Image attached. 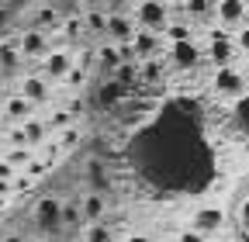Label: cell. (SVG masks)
I'll use <instances>...</instances> for the list:
<instances>
[{
	"instance_id": "6da1fadb",
	"label": "cell",
	"mask_w": 249,
	"mask_h": 242,
	"mask_svg": "<svg viewBox=\"0 0 249 242\" xmlns=\"http://www.w3.org/2000/svg\"><path fill=\"white\" fill-rule=\"evenodd\" d=\"M31 225H35L38 235H59L62 232V197L45 194L35 201V211H31Z\"/></svg>"
},
{
	"instance_id": "7a4b0ae2",
	"label": "cell",
	"mask_w": 249,
	"mask_h": 242,
	"mask_svg": "<svg viewBox=\"0 0 249 242\" xmlns=\"http://www.w3.org/2000/svg\"><path fill=\"white\" fill-rule=\"evenodd\" d=\"M135 21H139V28H152V32H163V28L170 24L166 4H163V0H139V4H135Z\"/></svg>"
},
{
	"instance_id": "3957f363",
	"label": "cell",
	"mask_w": 249,
	"mask_h": 242,
	"mask_svg": "<svg viewBox=\"0 0 249 242\" xmlns=\"http://www.w3.org/2000/svg\"><path fill=\"white\" fill-rule=\"evenodd\" d=\"M246 73L242 69H235L232 63L229 66H218V73H214V94H222V97H242L246 94Z\"/></svg>"
},
{
	"instance_id": "277c9868",
	"label": "cell",
	"mask_w": 249,
	"mask_h": 242,
	"mask_svg": "<svg viewBox=\"0 0 249 242\" xmlns=\"http://www.w3.org/2000/svg\"><path fill=\"white\" fill-rule=\"evenodd\" d=\"M239 49H235V35H229L222 24L211 32V38H208V55L214 59V66H229L232 63V55H235Z\"/></svg>"
},
{
	"instance_id": "5b68a950",
	"label": "cell",
	"mask_w": 249,
	"mask_h": 242,
	"mask_svg": "<svg viewBox=\"0 0 249 242\" xmlns=\"http://www.w3.org/2000/svg\"><path fill=\"white\" fill-rule=\"evenodd\" d=\"M18 49H21V55L24 59H45L49 55V32H42V28H35L31 24L28 32H21V38H18Z\"/></svg>"
},
{
	"instance_id": "8992f818",
	"label": "cell",
	"mask_w": 249,
	"mask_h": 242,
	"mask_svg": "<svg viewBox=\"0 0 249 242\" xmlns=\"http://www.w3.org/2000/svg\"><path fill=\"white\" fill-rule=\"evenodd\" d=\"M70 69H73V55L66 49H49V55L42 59V76L52 83H62Z\"/></svg>"
},
{
	"instance_id": "52a82bcc",
	"label": "cell",
	"mask_w": 249,
	"mask_h": 242,
	"mask_svg": "<svg viewBox=\"0 0 249 242\" xmlns=\"http://www.w3.org/2000/svg\"><path fill=\"white\" fill-rule=\"evenodd\" d=\"M135 32H139V21H135V17L121 14V11H107V35H104V38L124 45V42L135 38Z\"/></svg>"
},
{
	"instance_id": "ba28073f",
	"label": "cell",
	"mask_w": 249,
	"mask_h": 242,
	"mask_svg": "<svg viewBox=\"0 0 249 242\" xmlns=\"http://www.w3.org/2000/svg\"><path fill=\"white\" fill-rule=\"evenodd\" d=\"M80 207H83V218H87V222H104L107 211H111V194L87 187V190L80 194Z\"/></svg>"
},
{
	"instance_id": "9c48e42d",
	"label": "cell",
	"mask_w": 249,
	"mask_h": 242,
	"mask_svg": "<svg viewBox=\"0 0 249 242\" xmlns=\"http://www.w3.org/2000/svg\"><path fill=\"white\" fill-rule=\"evenodd\" d=\"M246 11H249L246 0H218L214 4V17L222 28H239L246 21Z\"/></svg>"
},
{
	"instance_id": "30bf717a",
	"label": "cell",
	"mask_w": 249,
	"mask_h": 242,
	"mask_svg": "<svg viewBox=\"0 0 249 242\" xmlns=\"http://www.w3.org/2000/svg\"><path fill=\"white\" fill-rule=\"evenodd\" d=\"M191 225H194L197 232H204V235H222V228H225V211H222V207H201V211H194Z\"/></svg>"
},
{
	"instance_id": "8fae6325",
	"label": "cell",
	"mask_w": 249,
	"mask_h": 242,
	"mask_svg": "<svg viewBox=\"0 0 249 242\" xmlns=\"http://www.w3.org/2000/svg\"><path fill=\"white\" fill-rule=\"evenodd\" d=\"M83 176H87V187L90 190H104V194H111V173H107V163L104 159H87V166H83Z\"/></svg>"
},
{
	"instance_id": "7c38bea8",
	"label": "cell",
	"mask_w": 249,
	"mask_h": 242,
	"mask_svg": "<svg viewBox=\"0 0 249 242\" xmlns=\"http://www.w3.org/2000/svg\"><path fill=\"white\" fill-rule=\"evenodd\" d=\"M21 94H24L31 104H45L49 94H52V80H45L42 73H31V76L21 80Z\"/></svg>"
},
{
	"instance_id": "4fadbf2b",
	"label": "cell",
	"mask_w": 249,
	"mask_h": 242,
	"mask_svg": "<svg viewBox=\"0 0 249 242\" xmlns=\"http://www.w3.org/2000/svg\"><path fill=\"white\" fill-rule=\"evenodd\" d=\"M21 66H24V55H21L18 42H0V80L18 76Z\"/></svg>"
},
{
	"instance_id": "5bb4252c",
	"label": "cell",
	"mask_w": 249,
	"mask_h": 242,
	"mask_svg": "<svg viewBox=\"0 0 249 242\" xmlns=\"http://www.w3.org/2000/svg\"><path fill=\"white\" fill-rule=\"evenodd\" d=\"M83 225H87V218H83L80 197H66V201H62V232H66V235H80Z\"/></svg>"
},
{
	"instance_id": "9a60e30c",
	"label": "cell",
	"mask_w": 249,
	"mask_h": 242,
	"mask_svg": "<svg viewBox=\"0 0 249 242\" xmlns=\"http://www.w3.org/2000/svg\"><path fill=\"white\" fill-rule=\"evenodd\" d=\"M0 104H4V118H7V121H24V118L35 114V104H31L21 90H18V94H7Z\"/></svg>"
},
{
	"instance_id": "2e32d148",
	"label": "cell",
	"mask_w": 249,
	"mask_h": 242,
	"mask_svg": "<svg viewBox=\"0 0 249 242\" xmlns=\"http://www.w3.org/2000/svg\"><path fill=\"white\" fill-rule=\"evenodd\" d=\"M132 45H135V55H139V63H142V59H152V55H160V49H163L160 35H156L152 28H139V32H135V38H132Z\"/></svg>"
},
{
	"instance_id": "e0dca14e",
	"label": "cell",
	"mask_w": 249,
	"mask_h": 242,
	"mask_svg": "<svg viewBox=\"0 0 249 242\" xmlns=\"http://www.w3.org/2000/svg\"><path fill=\"white\" fill-rule=\"evenodd\" d=\"M139 80H142V86H156V83H163V80H166V63H163L160 55L142 59V63H139Z\"/></svg>"
},
{
	"instance_id": "ac0fdd59",
	"label": "cell",
	"mask_w": 249,
	"mask_h": 242,
	"mask_svg": "<svg viewBox=\"0 0 249 242\" xmlns=\"http://www.w3.org/2000/svg\"><path fill=\"white\" fill-rule=\"evenodd\" d=\"M124 97H128V90H124L114 76H107V80L101 83V90H97V104H101V107H118Z\"/></svg>"
},
{
	"instance_id": "d6986e66",
	"label": "cell",
	"mask_w": 249,
	"mask_h": 242,
	"mask_svg": "<svg viewBox=\"0 0 249 242\" xmlns=\"http://www.w3.org/2000/svg\"><path fill=\"white\" fill-rule=\"evenodd\" d=\"M93 59H97V66L111 76V73H114V66L121 63V49H118V42H111V38H107V42H101V45H97V52H93Z\"/></svg>"
},
{
	"instance_id": "ffe728a7",
	"label": "cell",
	"mask_w": 249,
	"mask_h": 242,
	"mask_svg": "<svg viewBox=\"0 0 249 242\" xmlns=\"http://www.w3.org/2000/svg\"><path fill=\"white\" fill-rule=\"evenodd\" d=\"M21 125H24V135H28V145H31V149H38V145H45V138L52 135V128L45 125V121H38L35 114H31V118H24Z\"/></svg>"
},
{
	"instance_id": "44dd1931",
	"label": "cell",
	"mask_w": 249,
	"mask_h": 242,
	"mask_svg": "<svg viewBox=\"0 0 249 242\" xmlns=\"http://www.w3.org/2000/svg\"><path fill=\"white\" fill-rule=\"evenodd\" d=\"M111 76H114L124 90H128V94H135V90L142 86V80H139V63H118Z\"/></svg>"
},
{
	"instance_id": "7402d4cb",
	"label": "cell",
	"mask_w": 249,
	"mask_h": 242,
	"mask_svg": "<svg viewBox=\"0 0 249 242\" xmlns=\"http://www.w3.org/2000/svg\"><path fill=\"white\" fill-rule=\"evenodd\" d=\"M170 59L177 66H194L197 63V49H194V38H187V42H170Z\"/></svg>"
},
{
	"instance_id": "603a6c76",
	"label": "cell",
	"mask_w": 249,
	"mask_h": 242,
	"mask_svg": "<svg viewBox=\"0 0 249 242\" xmlns=\"http://www.w3.org/2000/svg\"><path fill=\"white\" fill-rule=\"evenodd\" d=\"M31 24L42 28V32H59L62 14H59V7H55V4H42V7L35 11V21H31Z\"/></svg>"
},
{
	"instance_id": "cb8c5ba5",
	"label": "cell",
	"mask_w": 249,
	"mask_h": 242,
	"mask_svg": "<svg viewBox=\"0 0 249 242\" xmlns=\"http://www.w3.org/2000/svg\"><path fill=\"white\" fill-rule=\"evenodd\" d=\"M83 24H87V32L93 35H107V7H87L83 11Z\"/></svg>"
},
{
	"instance_id": "d4e9b609",
	"label": "cell",
	"mask_w": 249,
	"mask_h": 242,
	"mask_svg": "<svg viewBox=\"0 0 249 242\" xmlns=\"http://www.w3.org/2000/svg\"><path fill=\"white\" fill-rule=\"evenodd\" d=\"M4 159H7L14 170H28V163L35 159V149H31V145H7V149H4Z\"/></svg>"
},
{
	"instance_id": "484cf974",
	"label": "cell",
	"mask_w": 249,
	"mask_h": 242,
	"mask_svg": "<svg viewBox=\"0 0 249 242\" xmlns=\"http://www.w3.org/2000/svg\"><path fill=\"white\" fill-rule=\"evenodd\" d=\"M80 235H83V242H114V232L107 222H87Z\"/></svg>"
},
{
	"instance_id": "4316f807",
	"label": "cell",
	"mask_w": 249,
	"mask_h": 242,
	"mask_svg": "<svg viewBox=\"0 0 249 242\" xmlns=\"http://www.w3.org/2000/svg\"><path fill=\"white\" fill-rule=\"evenodd\" d=\"M83 32H87L83 11H76V14H70V17H62V24H59V35H62V38H70V42H76Z\"/></svg>"
},
{
	"instance_id": "83f0119b",
	"label": "cell",
	"mask_w": 249,
	"mask_h": 242,
	"mask_svg": "<svg viewBox=\"0 0 249 242\" xmlns=\"http://www.w3.org/2000/svg\"><path fill=\"white\" fill-rule=\"evenodd\" d=\"M73 121H76V118H73V111H70V107H59V111H52V114H49L45 125H49L52 132H62V128H70Z\"/></svg>"
},
{
	"instance_id": "f1b7e54d",
	"label": "cell",
	"mask_w": 249,
	"mask_h": 242,
	"mask_svg": "<svg viewBox=\"0 0 249 242\" xmlns=\"http://www.w3.org/2000/svg\"><path fill=\"white\" fill-rule=\"evenodd\" d=\"M187 14H191L194 21H204L208 14H214V7H211V0H187Z\"/></svg>"
},
{
	"instance_id": "f546056e",
	"label": "cell",
	"mask_w": 249,
	"mask_h": 242,
	"mask_svg": "<svg viewBox=\"0 0 249 242\" xmlns=\"http://www.w3.org/2000/svg\"><path fill=\"white\" fill-rule=\"evenodd\" d=\"M163 32H166V38H170V42H187V38H194L191 24H166Z\"/></svg>"
},
{
	"instance_id": "4dcf8cb0",
	"label": "cell",
	"mask_w": 249,
	"mask_h": 242,
	"mask_svg": "<svg viewBox=\"0 0 249 242\" xmlns=\"http://www.w3.org/2000/svg\"><path fill=\"white\" fill-rule=\"evenodd\" d=\"M4 142H7V145H28V135H24V125H21V121H14V125L4 132Z\"/></svg>"
},
{
	"instance_id": "1f68e13d",
	"label": "cell",
	"mask_w": 249,
	"mask_h": 242,
	"mask_svg": "<svg viewBox=\"0 0 249 242\" xmlns=\"http://www.w3.org/2000/svg\"><path fill=\"white\" fill-rule=\"evenodd\" d=\"M62 83H66L70 90H80V86L87 83V66H76V63H73V69L66 73V80H62Z\"/></svg>"
},
{
	"instance_id": "d6a6232c",
	"label": "cell",
	"mask_w": 249,
	"mask_h": 242,
	"mask_svg": "<svg viewBox=\"0 0 249 242\" xmlns=\"http://www.w3.org/2000/svg\"><path fill=\"white\" fill-rule=\"evenodd\" d=\"M76 142H80V128H76V125H70V128H62V132H59L55 149H73Z\"/></svg>"
},
{
	"instance_id": "836d02e7",
	"label": "cell",
	"mask_w": 249,
	"mask_h": 242,
	"mask_svg": "<svg viewBox=\"0 0 249 242\" xmlns=\"http://www.w3.org/2000/svg\"><path fill=\"white\" fill-rule=\"evenodd\" d=\"M235 49H239L242 55H249V21H242V24L235 28Z\"/></svg>"
},
{
	"instance_id": "e575fe53",
	"label": "cell",
	"mask_w": 249,
	"mask_h": 242,
	"mask_svg": "<svg viewBox=\"0 0 249 242\" xmlns=\"http://www.w3.org/2000/svg\"><path fill=\"white\" fill-rule=\"evenodd\" d=\"M177 242H208V235H204V232H197V228L191 225V228H183V232L177 235Z\"/></svg>"
},
{
	"instance_id": "d590c367",
	"label": "cell",
	"mask_w": 249,
	"mask_h": 242,
	"mask_svg": "<svg viewBox=\"0 0 249 242\" xmlns=\"http://www.w3.org/2000/svg\"><path fill=\"white\" fill-rule=\"evenodd\" d=\"M14 173H18V170H14L4 156H0V180H14Z\"/></svg>"
},
{
	"instance_id": "8d00e7d4",
	"label": "cell",
	"mask_w": 249,
	"mask_h": 242,
	"mask_svg": "<svg viewBox=\"0 0 249 242\" xmlns=\"http://www.w3.org/2000/svg\"><path fill=\"white\" fill-rule=\"evenodd\" d=\"M124 4H128V0H104V7H111V11H121Z\"/></svg>"
},
{
	"instance_id": "74e56055",
	"label": "cell",
	"mask_w": 249,
	"mask_h": 242,
	"mask_svg": "<svg viewBox=\"0 0 249 242\" xmlns=\"http://www.w3.org/2000/svg\"><path fill=\"white\" fill-rule=\"evenodd\" d=\"M242 222H246V228H249V197L242 201Z\"/></svg>"
},
{
	"instance_id": "f35d334b",
	"label": "cell",
	"mask_w": 249,
	"mask_h": 242,
	"mask_svg": "<svg viewBox=\"0 0 249 242\" xmlns=\"http://www.w3.org/2000/svg\"><path fill=\"white\" fill-rule=\"evenodd\" d=\"M128 242H152L149 235H142V232H135V235H128Z\"/></svg>"
},
{
	"instance_id": "ab89813d",
	"label": "cell",
	"mask_w": 249,
	"mask_h": 242,
	"mask_svg": "<svg viewBox=\"0 0 249 242\" xmlns=\"http://www.w3.org/2000/svg\"><path fill=\"white\" fill-rule=\"evenodd\" d=\"M83 4H87V7H101L104 0H80V7H83Z\"/></svg>"
},
{
	"instance_id": "60d3db41",
	"label": "cell",
	"mask_w": 249,
	"mask_h": 242,
	"mask_svg": "<svg viewBox=\"0 0 249 242\" xmlns=\"http://www.w3.org/2000/svg\"><path fill=\"white\" fill-rule=\"evenodd\" d=\"M4 242H24V239H21V235H7Z\"/></svg>"
},
{
	"instance_id": "b9f144b4",
	"label": "cell",
	"mask_w": 249,
	"mask_h": 242,
	"mask_svg": "<svg viewBox=\"0 0 249 242\" xmlns=\"http://www.w3.org/2000/svg\"><path fill=\"white\" fill-rule=\"evenodd\" d=\"M7 207V194H0V211H4Z\"/></svg>"
},
{
	"instance_id": "7bdbcfd3",
	"label": "cell",
	"mask_w": 249,
	"mask_h": 242,
	"mask_svg": "<svg viewBox=\"0 0 249 242\" xmlns=\"http://www.w3.org/2000/svg\"><path fill=\"white\" fill-rule=\"evenodd\" d=\"M242 73H246V80H249V55H246V66H242Z\"/></svg>"
},
{
	"instance_id": "ee69618b",
	"label": "cell",
	"mask_w": 249,
	"mask_h": 242,
	"mask_svg": "<svg viewBox=\"0 0 249 242\" xmlns=\"http://www.w3.org/2000/svg\"><path fill=\"white\" fill-rule=\"evenodd\" d=\"M35 242H52V239H49V235H38V239H35Z\"/></svg>"
},
{
	"instance_id": "f6af8a7d",
	"label": "cell",
	"mask_w": 249,
	"mask_h": 242,
	"mask_svg": "<svg viewBox=\"0 0 249 242\" xmlns=\"http://www.w3.org/2000/svg\"><path fill=\"white\" fill-rule=\"evenodd\" d=\"M0 121H4V104H0Z\"/></svg>"
},
{
	"instance_id": "bcb514c9",
	"label": "cell",
	"mask_w": 249,
	"mask_h": 242,
	"mask_svg": "<svg viewBox=\"0 0 249 242\" xmlns=\"http://www.w3.org/2000/svg\"><path fill=\"white\" fill-rule=\"evenodd\" d=\"M0 101H4V90H0Z\"/></svg>"
},
{
	"instance_id": "7dc6e473",
	"label": "cell",
	"mask_w": 249,
	"mask_h": 242,
	"mask_svg": "<svg viewBox=\"0 0 249 242\" xmlns=\"http://www.w3.org/2000/svg\"><path fill=\"white\" fill-rule=\"evenodd\" d=\"M246 21H249V11H246Z\"/></svg>"
}]
</instances>
